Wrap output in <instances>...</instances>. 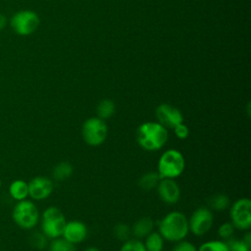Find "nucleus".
I'll list each match as a JSON object with an SVG mask.
<instances>
[{
	"instance_id": "nucleus-25",
	"label": "nucleus",
	"mask_w": 251,
	"mask_h": 251,
	"mask_svg": "<svg viewBox=\"0 0 251 251\" xmlns=\"http://www.w3.org/2000/svg\"><path fill=\"white\" fill-rule=\"evenodd\" d=\"M113 233L114 236L119 239L120 241L124 242L126 240H127L128 238H130L131 236V231H130V227L125 224V223H119L114 226L113 229Z\"/></svg>"
},
{
	"instance_id": "nucleus-19",
	"label": "nucleus",
	"mask_w": 251,
	"mask_h": 251,
	"mask_svg": "<svg viewBox=\"0 0 251 251\" xmlns=\"http://www.w3.org/2000/svg\"><path fill=\"white\" fill-rule=\"evenodd\" d=\"M47 248L49 251H76L75 245L65 239L63 236L50 239Z\"/></svg>"
},
{
	"instance_id": "nucleus-9",
	"label": "nucleus",
	"mask_w": 251,
	"mask_h": 251,
	"mask_svg": "<svg viewBox=\"0 0 251 251\" xmlns=\"http://www.w3.org/2000/svg\"><path fill=\"white\" fill-rule=\"evenodd\" d=\"M213 224V211L209 207H198L192 212L188 219L189 232L196 236L205 235L210 231Z\"/></svg>"
},
{
	"instance_id": "nucleus-5",
	"label": "nucleus",
	"mask_w": 251,
	"mask_h": 251,
	"mask_svg": "<svg viewBox=\"0 0 251 251\" xmlns=\"http://www.w3.org/2000/svg\"><path fill=\"white\" fill-rule=\"evenodd\" d=\"M12 219L19 227L28 230L38 225L40 213L33 201L25 199L17 201L12 211Z\"/></svg>"
},
{
	"instance_id": "nucleus-6",
	"label": "nucleus",
	"mask_w": 251,
	"mask_h": 251,
	"mask_svg": "<svg viewBox=\"0 0 251 251\" xmlns=\"http://www.w3.org/2000/svg\"><path fill=\"white\" fill-rule=\"evenodd\" d=\"M81 136L87 145L100 146L108 136V126L104 120L98 117L88 118L81 126Z\"/></svg>"
},
{
	"instance_id": "nucleus-33",
	"label": "nucleus",
	"mask_w": 251,
	"mask_h": 251,
	"mask_svg": "<svg viewBox=\"0 0 251 251\" xmlns=\"http://www.w3.org/2000/svg\"><path fill=\"white\" fill-rule=\"evenodd\" d=\"M2 186V181H1V179H0V187Z\"/></svg>"
},
{
	"instance_id": "nucleus-30",
	"label": "nucleus",
	"mask_w": 251,
	"mask_h": 251,
	"mask_svg": "<svg viewBox=\"0 0 251 251\" xmlns=\"http://www.w3.org/2000/svg\"><path fill=\"white\" fill-rule=\"evenodd\" d=\"M243 240V242L249 247L251 248V232L246 230V233L243 235V237L241 238Z\"/></svg>"
},
{
	"instance_id": "nucleus-13",
	"label": "nucleus",
	"mask_w": 251,
	"mask_h": 251,
	"mask_svg": "<svg viewBox=\"0 0 251 251\" xmlns=\"http://www.w3.org/2000/svg\"><path fill=\"white\" fill-rule=\"evenodd\" d=\"M87 226L83 222L73 220L69 222L67 221L62 236L71 243L76 245L84 241L87 236Z\"/></svg>"
},
{
	"instance_id": "nucleus-24",
	"label": "nucleus",
	"mask_w": 251,
	"mask_h": 251,
	"mask_svg": "<svg viewBox=\"0 0 251 251\" xmlns=\"http://www.w3.org/2000/svg\"><path fill=\"white\" fill-rule=\"evenodd\" d=\"M120 251H146V249L141 239L130 237L123 242Z\"/></svg>"
},
{
	"instance_id": "nucleus-3",
	"label": "nucleus",
	"mask_w": 251,
	"mask_h": 251,
	"mask_svg": "<svg viewBox=\"0 0 251 251\" xmlns=\"http://www.w3.org/2000/svg\"><path fill=\"white\" fill-rule=\"evenodd\" d=\"M185 169L183 154L177 149H167L159 157L157 173L161 178H173L180 176Z\"/></svg>"
},
{
	"instance_id": "nucleus-28",
	"label": "nucleus",
	"mask_w": 251,
	"mask_h": 251,
	"mask_svg": "<svg viewBox=\"0 0 251 251\" xmlns=\"http://www.w3.org/2000/svg\"><path fill=\"white\" fill-rule=\"evenodd\" d=\"M172 251H198L197 247L190 241L187 240H180L176 242Z\"/></svg>"
},
{
	"instance_id": "nucleus-16",
	"label": "nucleus",
	"mask_w": 251,
	"mask_h": 251,
	"mask_svg": "<svg viewBox=\"0 0 251 251\" xmlns=\"http://www.w3.org/2000/svg\"><path fill=\"white\" fill-rule=\"evenodd\" d=\"M146 251H163L165 239L158 231L150 232L143 241Z\"/></svg>"
},
{
	"instance_id": "nucleus-29",
	"label": "nucleus",
	"mask_w": 251,
	"mask_h": 251,
	"mask_svg": "<svg viewBox=\"0 0 251 251\" xmlns=\"http://www.w3.org/2000/svg\"><path fill=\"white\" fill-rule=\"evenodd\" d=\"M174 133L175 135L176 136V138L180 139V140H183V139H186L189 135V128L188 126L181 123V124H178L177 126H176L174 128Z\"/></svg>"
},
{
	"instance_id": "nucleus-14",
	"label": "nucleus",
	"mask_w": 251,
	"mask_h": 251,
	"mask_svg": "<svg viewBox=\"0 0 251 251\" xmlns=\"http://www.w3.org/2000/svg\"><path fill=\"white\" fill-rule=\"evenodd\" d=\"M154 229V221L150 217H141L130 227L131 235L137 239L145 238Z\"/></svg>"
},
{
	"instance_id": "nucleus-17",
	"label": "nucleus",
	"mask_w": 251,
	"mask_h": 251,
	"mask_svg": "<svg viewBox=\"0 0 251 251\" xmlns=\"http://www.w3.org/2000/svg\"><path fill=\"white\" fill-rule=\"evenodd\" d=\"M74 173V168L71 163L62 161L58 163L52 170V176L56 180H65L72 176Z\"/></svg>"
},
{
	"instance_id": "nucleus-4",
	"label": "nucleus",
	"mask_w": 251,
	"mask_h": 251,
	"mask_svg": "<svg viewBox=\"0 0 251 251\" xmlns=\"http://www.w3.org/2000/svg\"><path fill=\"white\" fill-rule=\"evenodd\" d=\"M40 231L48 238L62 236L67 220L64 213L56 206L47 207L40 215Z\"/></svg>"
},
{
	"instance_id": "nucleus-2",
	"label": "nucleus",
	"mask_w": 251,
	"mask_h": 251,
	"mask_svg": "<svg viewBox=\"0 0 251 251\" xmlns=\"http://www.w3.org/2000/svg\"><path fill=\"white\" fill-rule=\"evenodd\" d=\"M158 232L165 241L177 242L184 239L188 232V218L179 211H172L166 214L158 222Z\"/></svg>"
},
{
	"instance_id": "nucleus-8",
	"label": "nucleus",
	"mask_w": 251,
	"mask_h": 251,
	"mask_svg": "<svg viewBox=\"0 0 251 251\" xmlns=\"http://www.w3.org/2000/svg\"><path fill=\"white\" fill-rule=\"evenodd\" d=\"M39 18L37 14L31 10H21L16 12L11 20L10 25L15 33L21 36L32 34L39 26Z\"/></svg>"
},
{
	"instance_id": "nucleus-21",
	"label": "nucleus",
	"mask_w": 251,
	"mask_h": 251,
	"mask_svg": "<svg viewBox=\"0 0 251 251\" xmlns=\"http://www.w3.org/2000/svg\"><path fill=\"white\" fill-rule=\"evenodd\" d=\"M229 198L226 194L218 193L211 197L209 200V208L213 211H225L229 207Z\"/></svg>"
},
{
	"instance_id": "nucleus-32",
	"label": "nucleus",
	"mask_w": 251,
	"mask_h": 251,
	"mask_svg": "<svg viewBox=\"0 0 251 251\" xmlns=\"http://www.w3.org/2000/svg\"><path fill=\"white\" fill-rule=\"evenodd\" d=\"M84 251H100V250L97 249L96 247H88V248H86Z\"/></svg>"
},
{
	"instance_id": "nucleus-18",
	"label": "nucleus",
	"mask_w": 251,
	"mask_h": 251,
	"mask_svg": "<svg viewBox=\"0 0 251 251\" xmlns=\"http://www.w3.org/2000/svg\"><path fill=\"white\" fill-rule=\"evenodd\" d=\"M161 177L157 172H148L142 175L138 179V185L144 190L156 188Z\"/></svg>"
},
{
	"instance_id": "nucleus-11",
	"label": "nucleus",
	"mask_w": 251,
	"mask_h": 251,
	"mask_svg": "<svg viewBox=\"0 0 251 251\" xmlns=\"http://www.w3.org/2000/svg\"><path fill=\"white\" fill-rule=\"evenodd\" d=\"M158 123L164 126L166 128H174L178 124L183 123V115L176 107L163 103L156 108L155 112Z\"/></svg>"
},
{
	"instance_id": "nucleus-22",
	"label": "nucleus",
	"mask_w": 251,
	"mask_h": 251,
	"mask_svg": "<svg viewBox=\"0 0 251 251\" xmlns=\"http://www.w3.org/2000/svg\"><path fill=\"white\" fill-rule=\"evenodd\" d=\"M198 251H228L227 245L226 241L215 239L203 242L199 247H197Z\"/></svg>"
},
{
	"instance_id": "nucleus-7",
	"label": "nucleus",
	"mask_w": 251,
	"mask_h": 251,
	"mask_svg": "<svg viewBox=\"0 0 251 251\" xmlns=\"http://www.w3.org/2000/svg\"><path fill=\"white\" fill-rule=\"evenodd\" d=\"M229 219L235 229L249 230L251 227V200L248 197L235 200L229 208Z\"/></svg>"
},
{
	"instance_id": "nucleus-31",
	"label": "nucleus",
	"mask_w": 251,
	"mask_h": 251,
	"mask_svg": "<svg viewBox=\"0 0 251 251\" xmlns=\"http://www.w3.org/2000/svg\"><path fill=\"white\" fill-rule=\"evenodd\" d=\"M7 24H8L7 18L5 17V15H3V14L0 13V31L3 30V29L6 27Z\"/></svg>"
},
{
	"instance_id": "nucleus-23",
	"label": "nucleus",
	"mask_w": 251,
	"mask_h": 251,
	"mask_svg": "<svg viewBox=\"0 0 251 251\" xmlns=\"http://www.w3.org/2000/svg\"><path fill=\"white\" fill-rule=\"evenodd\" d=\"M49 239L41 231H33L29 236V243L31 247L37 250H43L47 248Z\"/></svg>"
},
{
	"instance_id": "nucleus-15",
	"label": "nucleus",
	"mask_w": 251,
	"mask_h": 251,
	"mask_svg": "<svg viewBox=\"0 0 251 251\" xmlns=\"http://www.w3.org/2000/svg\"><path fill=\"white\" fill-rule=\"evenodd\" d=\"M8 191H9L10 196L14 200H16V201L25 200L28 197L27 182L23 179H15L10 183Z\"/></svg>"
},
{
	"instance_id": "nucleus-26",
	"label": "nucleus",
	"mask_w": 251,
	"mask_h": 251,
	"mask_svg": "<svg viewBox=\"0 0 251 251\" xmlns=\"http://www.w3.org/2000/svg\"><path fill=\"white\" fill-rule=\"evenodd\" d=\"M234 230H235V228L230 222H225L219 226L218 235L222 238V240L226 241L233 236Z\"/></svg>"
},
{
	"instance_id": "nucleus-12",
	"label": "nucleus",
	"mask_w": 251,
	"mask_h": 251,
	"mask_svg": "<svg viewBox=\"0 0 251 251\" xmlns=\"http://www.w3.org/2000/svg\"><path fill=\"white\" fill-rule=\"evenodd\" d=\"M156 188L160 199L164 203L168 205H174L178 202L181 190L176 179L161 178Z\"/></svg>"
},
{
	"instance_id": "nucleus-27",
	"label": "nucleus",
	"mask_w": 251,
	"mask_h": 251,
	"mask_svg": "<svg viewBox=\"0 0 251 251\" xmlns=\"http://www.w3.org/2000/svg\"><path fill=\"white\" fill-rule=\"evenodd\" d=\"M226 243L227 245L228 251H250L251 249L243 242L242 239L234 238L233 236L226 240Z\"/></svg>"
},
{
	"instance_id": "nucleus-1",
	"label": "nucleus",
	"mask_w": 251,
	"mask_h": 251,
	"mask_svg": "<svg viewBox=\"0 0 251 251\" xmlns=\"http://www.w3.org/2000/svg\"><path fill=\"white\" fill-rule=\"evenodd\" d=\"M136 142L145 151L162 149L168 141L169 131L158 122H144L136 129Z\"/></svg>"
},
{
	"instance_id": "nucleus-10",
	"label": "nucleus",
	"mask_w": 251,
	"mask_h": 251,
	"mask_svg": "<svg viewBox=\"0 0 251 251\" xmlns=\"http://www.w3.org/2000/svg\"><path fill=\"white\" fill-rule=\"evenodd\" d=\"M28 197L34 201H42L48 198L54 189V183L51 178L43 176H37L28 182Z\"/></svg>"
},
{
	"instance_id": "nucleus-20",
	"label": "nucleus",
	"mask_w": 251,
	"mask_h": 251,
	"mask_svg": "<svg viewBox=\"0 0 251 251\" xmlns=\"http://www.w3.org/2000/svg\"><path fill=\"white\" fill-rule=\"evenodd\" d=\"M115 110H116L115 104L112 100L103 99L97 105V108H96L97 117L104 120V121L108 120L114 115Z\"/></svg>"
}]
</instances>
